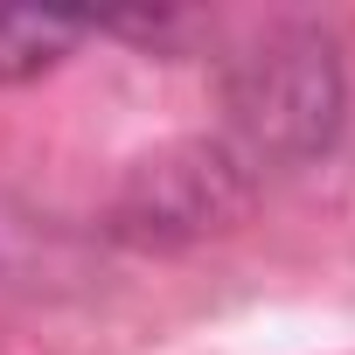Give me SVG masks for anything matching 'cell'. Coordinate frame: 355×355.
I'll return each instance as SVG.
<instances>
[{
	"mask_svg": "<svg viewBox=\"0 0 355 355\" xmlns=\"http://www.w3.org/2000/svg\"><path fill=\"white\" fill-rule=\"evenodd\" d=\"M258 196V174L230 153V139H174L125 167V182L105 209L112 237L132 251H189L223 237Z\"/></svg>",
	"mask_w": 355,
	"mask_h": 355,
	"instance_id": "2",
	"label": "cell"
},
{
	"mask_svg": "<svg viewBox=\"0 0 355 355\" xmlns=\"http://www.w3.org/2000/svg\"><path fill=\"white\" fill-rule=\"evenodd\" d=\"M84 35H98L91 15H63V8H0V84H28V77L56 70Z\"/></svg>",
	"mask_w": 355,
	"mask_h": 355,
	"instance_id": "3",
	"label": "cell"
},
{
	"mask_svg": "<svg viewBox=\"0 0 355 355\" xmlns=\"http://www.w3.org/2000/svg\"><path fill=\"white\" fill-rule=\"evenodd\" d=\"M348 125V63L320 21H279L223 63V139L258 174L313 167Z\"/></svg>",
	"mask_w": 355,
	"mask_h": 355,
	"instance_id": "1",
	"label": "cell"
}]
</instances>
